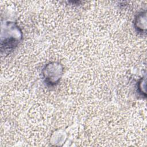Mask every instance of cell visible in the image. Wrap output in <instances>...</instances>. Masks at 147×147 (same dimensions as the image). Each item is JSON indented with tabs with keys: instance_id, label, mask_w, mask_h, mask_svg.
<instances>
[{
	"instance_id": "cell-2",
	"label": "cell",
	"mask_w": 147,
	"mask_h": 147,
	"mask_svg": "<svg viewBox=\"0 0 147 147\" xmlns=\"http://www.w3.org/2000/svg\"><path fill=\"white\" fill-rule=\"evenodd\" d=\"M63 67L58 62H51L44 66L42 73L45 83L49 87L56 86L63 74Z\"/></svg>"
},
{
	"instance_id": "cell-3",
	"label": "cell",
	"mask_w": 147,
	"mask_h": 147,
	"mask_svg": "<svg viewBox=\"0 0 147 147\" xmlns=\"http://www.w3.org/2000/svg\"><path fill=\"white\" fill-rule=\"evenodd\" d=\"M134 25L137 32L142 34L146 33V17L144 18L142 12L139 13L135 17Z\"/></svg>"
},
{
	"instance_id": "cell-1",
	"label": "cell",
	"mask_w": 147,
	"mask_h": 147,
	"mask_svg": "<svg viewBox=\"0 0 147 147\" xmlns=\"http://www.w3.org/2000/svg\"><path fill=\"white\" fill-rule=\"evenodd\" d=\"M22 33L17 24L12 21L1 24V52L3 55L11 53L20 44Z\"/></svg>"
}]
</instances>
